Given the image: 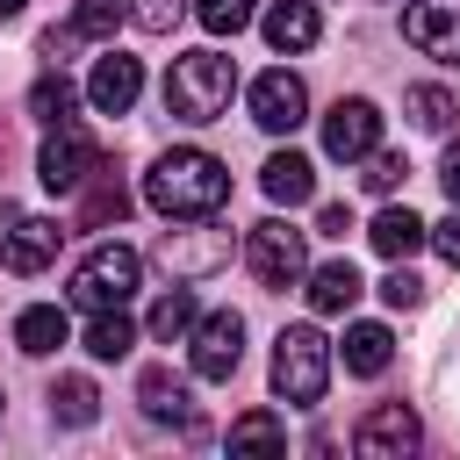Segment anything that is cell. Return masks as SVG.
I'll return each instance as SVG.
<instances>
[{
	"label": "cell",
	"mask_w": 460,
	"mask_h": 460,
	"mask_svg": "<svg viewBox=\"0 0 460 460\" xmlns=\"http://www.w3.org/2000/svg\"><path fill=\"white\" fill-rule=\"evenodd\" d=\"M144 201H151L165 223H201V216H216V208L230 201V172H223L216 151L180 144V151H165V158L144 172Z\"/></svg>",
	"instance_id": "6da1fadb"
},
{
	"label": "cell",
	"mask_w": 460,
	"mask_h": 460,
	"mask_svg": "<svg viewBox=\"0 0 460 460\" xmlns=\"http://www.w3.org/2000/svg\"><path fill=\"white\" fill-rule=\"evenodd\" d=\"M230 93H237V65L223 50H187L165 72V115L172 122H216V115H230Z\"/></svg>",
	"instance_id": "7a4b0ae2"
},
{
	"label": "cell",
	"mask_w": 460,
	"mask_h": 460,
	"mask_svg": "<svg viewBox=\"0 0 460 460\" xmlns=\"http://www.w3.org/2000/svg\"><path fill=\"white\" fill-rule=\"evenodd\" d=\"M323 388H331V338L316 323H288L273 338V395L295 410H316Z\"/></svg>",
	"instance_id": "3957f363"
},
{
	"label": "cell",
	"mask_w": 460,
	"mask_h": 460,
	"mask_svg": "<svg viewBox=\"0 0 460 460\" xmlns=\"http://www.w3.org/2000/svg\"><path fill=\"white\" fill-rule=\"evenodd\" d=\"M137 280H144V259H137L129 244H93V252L72 266V302H79V309H129Z\"/></svg>",
	"instance_id": "277c9868"
},
{
	"label": "cell",
	"mask_w": 460,
	"mask_h": 460,
	"mask_svg": "<svg viewBox=\"0 0 460 460\" xmlns=\"http://www.w3.org/2000/svg\"><path fill=\"white\" fill-rule=\"evenodd\" d=\"M244 266H252L266 288H295V280L309 273V244H302V230H295V223L266 216V223H252V230H244Z\"/></svg>",
	"instance_id": "5b68a950"
},
{
	"label": "cell",
	"mask_w": 460,
	"mask_h": 460,
	"mask_svg": "<svg viewBox=\"0 0 460 460\" xmlns=\"http://www.w3.org/2000/svg\"><path fill=\"white\" fill-rule=\"evenodd\" d=\"M86 172H101V144H93L79 122L50 129V144H43V158H36V180H43L50 194H79Z\"/></svg>",
	"instance_id": "8992f818"
},
{
	"label": "cell",
	"mask_w": 460,
	"mask_h": 460,
	"mask_svg": "<svg viewBox=\"0 0 460 460\" xmlns=\"http://www.w3.org/2000/svg\"><path fill=\"white\" fill-rule=\"evenodd\" d=\"M151 259H158L172 280H201V273L230 266V230H208V216H201V230H165Z\"/></svg>",
	"instance_id": "52a82bcc"
},
{
	"label": "cell",
	"mask_w": 460,
	"mask_h": 460,
	"mask_svg": "<svg viewBox=\"0 0 460 460\" xmlns=\"http://www.w3.org/2000/svg\"><path fill=\"white\" fill-rule=\"evenodd\" d=\"M187 345H194V374H201V381H230L237 359H244V316H237V309H208V316L187 331Z\"/></svg>",
	"instance_id": "ba28073f"
},
{
	"label": "cell",
	"mask_w": 460,
	"mask_h": 460,
	"mask_svg": "<svg viewBox=\"0 0 460 460\" xmlns=\"http://www.w3.org/2000/svg\"><path fill=\"white\" fill-rule=\"evenodd\" d=\"M417 438H424V424L410 402H374L352 431V453L359 460H402V453H417Z\"/></svg>",
	"instance_id": "9c48e42d"
},
{
	"label": "cell",
	"mask_w": 460,
	"mask_h": 460,
	"mask_svg": "<svg viewBox=\"0 0 460 460\" xmlns=\"http://www.w3.org/2000/svg\"><path fill=\"white\" fill-rule=\"evenodd\" d=\"M252 122H259V129H273V137L302 129V122H309V86H302L288 65L259 72V79H252Z\"/></svg>",
	"instance_id": "30bf717a"
},
{
	"label": "cell",
	"mask_w": 460,
	"mask_h": 460,
	"mask_svg": "<svg viewBox=\"0 0 460 460\" xmlns=\"http://www.w3.org/2000/svg\"><path fill=\"white\" fill-rule=\"evenodd\" d=\"M0 216L14 223V230L0 237V266H7V273H43V266L58 259V244H65V230H58L50 216H22V208H7V201H0Z\"/></svg>",
	"instance_id": "8fae6325"
},
{
	"label": "cell",
	"mask_w": 460,
	"mask_h": 460,
	"mask_svg": "<svg viewBox=\"0 0 460 460\" xmlns=\"http://www.w3.org/2000/svg\"><path fill=\"white\" fill-rule=\"evenodd\" d=\"M374 144H381V108H374V101L352 93V101H338V108L323 115V151H331L338 165H359Z\"/></svg>",
	"instance_id": "7c38bea8"
},
{
	"label": "cell",
	"mask_w": 460,
	"mask_h": 460,
	"mask_svg": "<svg viewBox=\"0 0 460 460\" xmlns=\"http://www.w3.org/2000/svg\"><path fill=\"white\" fill-rule=\"evenodd\" d=\"M402 36L438 58V65H460V0H410L402 7Z\"/></svg>",
	"instance_id": "4fadbf2b"
},
{
	"label": "cell",
	"mask_w": 460,
	"mask_h": 460,
	"mask_svg": "<svg viewBox=\"0 0 460 460\" xmlns=\"http://www.w3.org/2000/svg\"><path fill=\"white\" fill-rule=\"evenodd\" d=\"M137 93H144V65H137L129 50H108V58H93L86 101H93L101 115H129V108H137Z\"/></svg>",
	"instance_id": "5bb4252c"
},
{
	"label": "cell",
	"mask_w": 460,
	"mask_h": 460,
	"mask_svg": "<svg viewBox=\"0 0 460 460\" xmlns=\"http://www.w3.org/2000/svg\"><path fill=\"white\" fill-rule=\"evenodd\" d=\"M137 402H144V417H158V424H187V431H194V388H187V374H172V367H144V374H137Z\"/></svg>",
	"instance_id": "9a60e30c"
},
{
	"label": "cell",
	"mask_w": 460,
	"mask_h": 460,
	"mask_svg": "<svg viewBox=\"0 0 460 460\" xmlns=\"http://www.w3.org/2000/svg\"><path fill=\"white\" fill-rule=\"evenodd\" d=\"M259 29H266V43L273 50H309L316 36H323V14H316V0H273L266 14H259Z\"/></svg>",
	"instance_id": "2e32d148"
},
{
	"label": "cell",
	"mask_w": 460,
	"mask_h": 460,
	"mask_svg": "<svg viewBox=\"0 0 460 460\" xmlns=\"http://www.w3.org/2000/svg\"><path fill=\"white\" fill-rule=\"evenodd\" d=\"M259 187H266V201H280V208H302V201L316 194V165H309L302 151H273V158L259 165Z\"/></svg>",
	"instance_id": "e0dca14e"
},
{
	"label": "cell",
	"mask_w": 460,
	"mask_h": 460,
	"mask_svg": "<svg viewBox=\"0 0 460 460\" xmlns=\"http://www.w3.org/2000/svg\"><path fill=\"white\" fill-rule=\"evenodd\" d=\"M65 338H72V323H65V309H58V302H29V309L14 316V345H22L29 359H50Z\"/></svg>",
	"instance_id": "ac0fdd59"
},
{
	"label": "cell",
	"mask_w": 460,
	"mask_h": 460,
	"mask_svg": "<svg viewBox=\"0 0 460 460\" xmlns=\"http://www.w3.org/2000/svg\"><path fill=\"white\" fill-rule=\"evenodd\" d=\"M359 288H367V280H359V266H352V259H331V266H316V273H309V309H316V316H338V309H352V302H359Z\"/></svg>",
	"instance_id": "d6986e66"
},
{
	"label": "cell",
	"mask_w": 460,
	"mask_h": 460,
	"mask_svg": "<svg viewBox=\"0 0 460 460\" xmlns=\"http://www.w3.org/2000/svg\"><path fill=\"white\" fill-rule=\"evenodd\" d=\"M388 359H395L388 323H345V374L374 381V374H388Z\"/></svg>",
	"instance_id": "ffe728a7"
},
{
	"label": "cell",
	"mask_w": 460,
	"mask_h": 460,
	"mask_svg": "<svg viewBox=\"0 0 460 460\" xmlns=\"http://www.w3.org/2000/svg\"><path fill=\"white\" fill-rule=\"evenodd\" d=\"M86 201H79V230H101V223H122L129 216V187L101 165V172H86V187H79Z\"/></svg>",
	"instance_id": "44dd1931"
},
{
	"label": "cell",
	"mask_w": 460,
	"mask_h": 460,
	"mask_svg": "<svg viewBox=\"0 0 460 460\" xmlns=\"http://www.w3.org/2000/svg\"><path fill=\"white\" fill-rule=\"evenodd\" d=\"M367 237H374V252H381V259H410V252L431 237V223H424V216H410V208H381V216L367 223Z\"/></svg>",
	"instance_id": "7402d4cb"
},
{
	"label": "cell",
	"mask_w": 460,
	"mask_h": 460,
	"mask_svg": "<svg viewBox=\"0 0 460 460\" xmlns=\"http://www.w3.org/2000/svg\"><path fill=\"white\" fill-rule=\"evenodd\" d=\"M194 323H201V302H194V288H187V280H172V288L151 302V338H158V345H172V338H187Z\"/></svg>",
	"instance_id": "603a6c76"
},
{
	"label": "cell",
	"mask_w": 460,
	"mask_h": 460,
	"mask_svg": "<svg viewBox=\"0 0 460 460\" xmlns=\"http://www.w3.org/2000/svg\"><path fill=\"white\" fill-rule=\"evenodd\" d=\"M129 345H137L129 309H86V352L93 359H129Z\"/></svg>",
	"instance_id": "cb8c5ba5"
},
{
	"label": "cell",
	"mask_w": 460,
	"mask_h": 460,
	"mask_svg": "<svg viewBox=\"0 0 460 460\" xmlns=\"http://www.w3.org/2000/svg\"><path fill=\"white\" fill-rule=\"evenodd\" d=\"M72 108H79V86L50 65V72L29 86V115H36V122H50V129H65V122H72Z\"/></svg>",
	"instance_id": "d4e9b609"
},
{
	"label": "cell",
	"mask_w": 460,
	"mask_h": 460,
	"mask_svg": "<svg viewBox=\"0 0 460 460\" xmlns=\"http://www.w3.org/2000/svg\"><path fill=\"white\" fill-rule=\"evenodd\" d=\"M50 417H58V424H93V417H101L93 381H86V374H58V381H50Z\"/></svg>",
	"instance_id": "484cf974"
},
{
	"label": "cell",
	"mask_w": 460,
	"mask_h": 460,
	"mask_svg": "<svg viewBox=\"0 0 460 460\" xmlns=\"http://www.w3.org/2000/svg\"><path fill=\"white\" fill-rule=\"evenodd\" d=\"M230 453H288V424L273 410H244L230 424Z\"/></svg>",
	"instance_id": "4316f807"
},
{
	"label": "cell",
	"mask_w": 460,
	"mask_h": 460,
	"mask_svg": "<svg viewBox=\"0 0 460 460\" xmlns=\"http://www.w3.org/2000/svg\"><path fill=\"white\" fill-rule=\"evenodd\" d=\"M115 22H129V7H122V0H79L65 29H72L79 43H108V36H115Z\"/></svg>",
	"instance_id": "83f0119b"
},
{
	"label": "cell",
	"mask_w": 460,
	"mask_h": 460,
	"mask_svg": "<svg viewBox=\"0 0 460 460\" xmlns=\"http://www.w3.org/2000/svg\"><path fill=\"white\" fill-rule=\"evenodd\" d=\"M402 108H410V122H417V129H431V137H438V129H453V115H460L446 86H410V93H402Z\"/></svg>",
	"instance_id": "f1b7e54d"
},
{
	"label": "cell",
	"mask_w": 460,
	"mask_h": 460,
	"mask_svg": "<svg viewBox=\"0 0 460 460\" xmlns=\"http://www.w3.org/2000/svg\"><path fill=\"white\" fill-rule=\"evenodd\" d=\"M194 14H201V29H208V36H237V29L252 22V0H201Z\"/></svg>",
	"instance_id": "f546056e"
},
{
	"label": "cell",
	"mask_w": 460,
	"mask_h": 460,
	"mask_svg": "<svg viewBox=\"0 0 460 460\" xmlns=\"http://www.w3.org/2000/svg\"><path fill=\"white\" fill-rule=\"evenodd\" d=\"M402 172H410V165H402V151H381V144H374V151H367V172H359V180H367L374 194H395V187H402Z\"/></svg>",
	"instance_id": "4dcf8cb0"
},
{
	"label": "cell",
	"mask_w": 460,
	"mask_h": 460,
	"mask_svg": "<svg viewBox=\"0 0 460 460\" xmlns=\"http://www.w3.org/2000/svg\"><path fill=\"white\" fill-rule=\"evenodd\" d=\"M129 7V22L144 29V36H165L172 22H180V0H122Z\"/></svg>",
	"instance_id": "1f68e13d"
},
{
	"label": "cell",
	"mask_w": 460,
	"mask_h": 460,
	"mask_svg": "<svg viewBox=\"0 0 460 460\" xmlns=\"http://www.w3.org/2000/svg\"><path fill=\"white\" fill-rule=\"evenodd\" d=\"M381 302H388V309H417V302H424V280H417V273L395 259V273L381 280Z\"/></svg>",
	"instance_id": "d6a6232c"
},
{
	"label": "cell",
	"mask_w": 460,
	"mask_h": 460,
	"mask_svg": "<svg viewBox=\"0 0 460 460\" xmlns=\"http://www.w3.org/2000/svg\"><path fill=\"white\" fill-rule=\"evenodd\" d=\"M431 244H438V259H446V266H460V201H453V216H446V223H431Z\"/></svg>",
	"instance_id": "836d02e7"
},
{
	"label": "cell",
	"mask_w": 460,
	"mask_h": 460,
	"mask_svg": "<svg viewBox=\"0 0 460 460\" xmlns=\"http://www.w3.org/2000/svg\"><path fill=\"white\" fill-rule=\"evenodd\" d=\"M438 180H446V194L460 201V144H446V158H438Z\"/></svg>",
	"instance_id": "e575fe53"
},
{
	"label": "cell",
	"mask_w": 460,
	"mask_h": 460,
	"mask_svg": "<svg viewBox=\"0 0 460 460\" xmlns=\"http://www.w3.org/2000/svg\"><path fill=\"white\" fill-rule=\"evenodd\" d=\"M316 230H323V237H345V230H352V216H345V208H323V216H316Z\"/></svg>",
	"instance_id": "d590c367"
},
{
	"label": "cell",
	"mask_w": 460,
	"mask_h": 460,
	"mask_svg": "<svg viewBox=\"0 0 460 460\" xmlns=\"http://www.w3.org/2000/svg\"><path fill=\"white\" fill-rule=\"evenodd\" d=\"M22 7H29V0H0V22H7V14H22Z\"/></svg>",
	"instance_id": "8d00e7d4"
},
{
	"label": "cell",
	"mask_w": 460,
	"mask_h": 460,
	"mask_svg": "<svg viewBox=\"0 0 460 460\" xmlns=\"http://www.w3.org/2000/svg\"><path fill=\"white\" fill-rule=\"evenodd\" d=\"M0 402H7V395H0Z\"/></svg>",
	"instance_id": "74e56055"
}]
</instances>
